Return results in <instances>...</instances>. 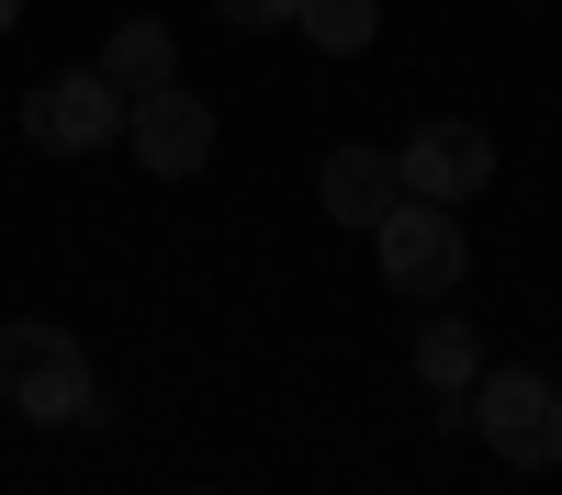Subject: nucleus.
Masks as SVG:
<instances>
[{"label": "nucleus", "mask_w": 562, "mask_h": 495, "mask_svg": "<svg viewBox=\"0 0 562 495\" xmlns=\"http://www.w3.org/2000/svg\"><path fill=\"white\" fill-rule=\"evenodd\" d=\"M102 79L124 90H158V79H180V57H169V23H113V45H102Z\"/></svg>", "instance_id": "obj_8"}, {"label": "nucleus", "mask_w": 562, "mask_h": 495, "mask_svg": "<svg viewBox=\"0 0 562 495\" xmlns=\"http://www.w3.org/2000/svg\"><path fill=\"white\" fill-rule=\"evenodd\" d=\"M394 169H405V192H416V203H473L484 180H495V135H484V124H461V113H428V124L405 135V158H394Z\"/></svg>", "instance_id": "obj_5"}, {"label": "nucleus", "mask_w": 562, "mask_h": 495, "mask_svg": "<svg viewBox=\"0 0 562 495\" xmlns=\"http://www.w3.org/2000/svg\"><path fill=\"white\" fill-rule=\"evenodd\" d=\"M416 372L439 383V405H450V394H473V383H484V349H473V327H461V315H439V327L416 338Z\"/></svg>", "instance_id": "obj_9"}, {"label": "nucleus", "mask_w": 562, "mask_h": 495, "mask_svg": "<svg viewBox=\"0 0 562 495\" xmlns=\"http://www.w3.org/2000/svg\"><path fill=\"white\" fill-rule=\"evenodd\" d=\"M293 34H304V45H326V57H360V45L383 34V12H371V0H304Z\"/></svg>", "instance_id": "obj_10"}, {"label": "nucleus", "mask_w": 562, "mask_h": 495, "mask_svg": "<svg viewBox=\"0 0 562 495\" xmlns=\"http://www.w3.org/2000/svg\"><path fill=\"white\" fill-rule=\"evenodd\" d=\"M124 135H135V158H147L158 180H192V169L214 158V113H203V102H192L180 79L135 90V102H124Z\"/></svg>", "instance_id": "obj_6"}, {"label": "nucleus", "mask_w": 562, "mask_h": 495, "mask_svg": "<svg viewBox=\"0 0 562 495\" xmlns=\"http://www.w3.org/2000/svg\"><path fill=\"white\" fill-rule=\"evenodd\" d=\"M473 439L506 473H562V383L540 372H484L473 383Z\"/></svg>", "instance_id": "obj_2"}, {"label": "nucleus", "mask_w": 562, "mask_h": 495, "mask_svg": "<svg viewBox=\"0 0 562 495\" xmlns=\"http://www.w3.org/2000/svg\"><path fill=\"white\" fill-rule=\"evenodd\" d=\"M371 248H383V282H394V293H450L461 259H473V248H461V214H450V203H416V192L371 225Z\"/></svg>", "instance_id": "obj_4"}, {"label": "nucleus", "mask_w": 562, "mask_h": 495, "mask_svg": "<svg viewBox=\"0 0 562 495\" xmlns=\"http://www.w3.org/2000/svg\"><path fill=\"white\" fill-rule=\"evenodd\" d=\"M315 203L338 214V225H383V214L405 203V169H394L383 147H338V158L315 169Z\"/></svg>", "instance_id": "obj_7"}, {"label": "nucleus", "mask_w": 562, "mask_h": 495, "mask_svg": "<svg viewBox=\"0 0 562 495\" xmlns=\"http://www.w3.org/2000/svg\"><path fill=\"white\" fill-rule=\"evenodd\" d=\"M214 12H225V23H248V34H270V23H293L304 0H214Z\"/></svg>", "instance_id": "obj_11"}, {"label": "nucleus", "mask_w": 562, "mask_h": 495, "mask_svg": "<svg viewBox=\"0 0 562 495\" xmlns=\"http://www.w3.org/2000/svg\"><path fill=\"white\" fill-rule=\"evenodd\" d=\"M12 23H23V0H0V34H12Z\"/></svg>", "instance_id": "obj_12"}, {"label": "nucleus", "mask_w": 562, "mask_h": 495, "mask_svg": "<svg viewBox=\"0 0 562 495\" xmlns=\"http://www.w3.org/2000/svg\"><path fill=\"white\" fill-rule=\"evenodd\" d=\"M23 135L45 158H90V147H113L124 135V90L102 68H68V79H34L23 90Z\"/></svg>", "instance_id": "obj_3"}, {"label": "nucleus", "mask_w": 562, "mask_h": 495, "mask_svg": "<svg viewBox=\"0 0 562 495\" xmlns=\"http://www.w3.org/2000/svg\"><path fill=\"white\" fill-rule=\"evenodd\" d=\"M0 405L34 428H68V417H102V383H90V349L68 327H45V315H23V327H0Z\"/></svg>", "instance_id": "obj_1"}]
</instances>
